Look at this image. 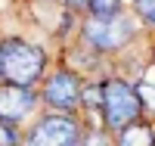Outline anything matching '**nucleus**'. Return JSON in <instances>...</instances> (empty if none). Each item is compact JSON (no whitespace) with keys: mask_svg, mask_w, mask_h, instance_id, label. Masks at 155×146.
I'll return each mask as SVG.
<instances>
[{"mask_svg":"<svg viewBox=\"0 0 155 146\" xmlns=\"http://www.w3.org/2000/svg\"><path fill=\"white\" fill-rule=\"evenodd\" d=\"M47 56L41 47L25 44V41H3L0 44V75L3 81L16 87H31L34 81H41Z\"/></svg>","mask_w":155,"mask_h":146,"instance_id":"obj_1","label":"nucleus"},{"mask_svg":"<svg viewBox=\"0 0 155 146\" xmlns=\"http://www.w3.org/2000/svg\"><path fill=\"white\" fill-rule=\"evenodd\" d=\"M99 103H102L106 124L115 127V131H124L127 124H134L140 118V112H143L137 90L124 81H106L99 87Z\"/></svg>","mask_w":155,"mask_h":146,"instance_id":"obj_2","label":"nucleus"},{"mask_svg":"<svg viewBox=\"0 0 155 146\" xmlns=\"http://www.w3.org/2000/svg\"><path fill=\"white\" fill-rule=\"evenodd\" d=\"M134 34V25L121 19L118 12L115 16H93L87 25H84V37H87V44L90 47H96V50H118L127 37Z\"/></svg>","mask_w":155,"mask_h":146,"instance_id":"obj_3","label":"nucleus"},{"mask_svg":"<svg viewBox=\"0 0 155 146\" xmlns=\"http://www.w3.org/2000/svg\"><path fill=\"white\" fill-rule=\"evenodd\" d=\"M78 140H81V131H78V124L71 118L47 115L31 127L25 146H78Z\"/></svg>","mask_w":155,"mask_h":146,"instance_id":"obj_4","label":"nucleus"},{"mask_svg":"<svg viewBox=\"0 0 155 146\" xmlns=\"http://www.w3.org/2000/svg\"><path fill=\"white\" fill-rule=\"evenodd\" d=\"M44 100L53 106V109L68 112V109H74V106L84 100L81 81H78L71 72H56L53 78H47V84H44Z\"/></svg>","mask_w":155,"mask_h":146,"instance_id":"obj_5","label":"nucleus"},{"mask_svg":"<svg viewBox=\"0 0 155 146\" xmlns=\"http://www.w3.org/2000/svg\"><path fill=\"white\" fill-rule=\"evenodd\" d=\"M37 97L31 93V87H16V84H6L0 87V118L6 124H19L28 118V112L34 109Z\"/></svg>","mask_w":155,"mask_h":146,"instance_id":"obj_6","label":"nucleus"},{"mask_svg":"<svg viewBox=\"0 0 155 146\" xmlns=\"http://www.w3.org/2000/svg\"><path fill=\"white\" fill-rule=\"evenodd\" d=\"M118 146H155V137H152V127L149 124H127L118 137Z\"/></svg>","mask_w":155,"mask_h":146,"instance_id":"obj_7","label":"nucleus"},{"mask_svg":"<svg viewBox=\"0 0 155 146\" xmlns=\"http://www.w3.org/2000/svg\"><path fill=\"white\" fill-rule=\"evenodd\" d=\"M134 90H137V97H140V106L155 115V69H149L143 78H140V84Z\"/></svg>","mask_w":155,"mask_h":146,"instance_id":"obj_8","label":"nucleus"},{"mask_svg":"<svg viewBox=\"0 0 155 146\" xmlns=\"http://www.w3.org/2000/svg\"><path fill=\"white\" fill-rule=\"evenodd\" d=\"M121 0H87V6L93 9V16H115Z\"/></svg>","mask_w":155,"mask_h":146,"instance_id":"obj_9","label":"nucleus"},{"mask_svg":"<svg viewBox=\"0 0 155 146\" xmlns=\"http://www.w3.org/2000/svg\"><path fill=\"white\" fill-rule=\"evenodd\" d=\"M137 12H140L149 25H155V0H137Z\"/></svg>","mask_w":155,"mask_h":146,"instance_id":"obj_10","label":"nucleus"},{"mask_svg":"<svg viewBox=\"0 0 155 146\" xmlns=\"http://www.w3.org/2000/svg\"><path fill=\"white\" fill-rule=\"evenodd\" d=\"M78 146H106V137H102V131H87L78 140Z\"/></svg>","mask_w":155,"mask_h":146,"instance_id":"obj_11","label":"nucleus"},{"mask_svg":"<svg viewBox=\"0 0 155 146\" xmlns=\"http://www.w3.org/2000/svg\"><path fill=\"white\" fill-rule=\"evenodd\" d=\"M0 146H16V131H12V124H6L3 118H0Z\"/></svg>","mask_w":155,"mask_h":146,"instance_id":"obj_12","label":"nucleus"},{"mask_svg":"<svg viewBox=\"0 0 155 146\" xmlns=\"http://www.w3.org/2000/svg\"><path fill=\"white\" fill-rule=\"evenodd\" d=\"M68 3H71V6H84L87 0H68Z\"/></svg>","mask_w":155,"mask_h":146,"instance_id":"obj_13","label":"nucleus"},{"mask_svg":"<svg viewBox=\"0 0 155 146\" xmlns=\"http://www.w3.org/2000/svg\"><path fill=\"white\" fill-rule=\"evenodd\" d=\"M0 81H3V75H0Z\"/></svg>","mask_w":155,"mask_h":146,"instance_id":"obj_14","label":"nucleus"}]
</instances>
